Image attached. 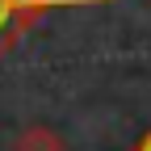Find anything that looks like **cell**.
<instances>
[{
    "mask_svg": "<svg viewBox=\"0 0 151 151\" xmlns=\"http://www.w3.org/2000/svg\"><path fill=\"white\" fill-rule=\"evenodd\" d=\"M76 4H113V0H0V59H4L50 9H76Z\"/></svg>",
    "mask_w": 151,
    "mask_h": 151,
    "instance_id": "1",
    "label": "cell"
},
{
    "mask_svg": "<svg viewBox=\"0 0 151 151\" xmlns=\"http://www.w3.org/2000/svg\"><path fill=\"white\" fill-rule=\"evenodd\" d=\"M13 151H63V139L55 134L50 126H25L21 134H17Z\"/></svg>",
    "mask_w": 151,
    "mask_h": 151,
    "instance_id": "2",
    "label": "cell"
},
{
    "mask_svg": "<svg viewBox=\"0 0 151 151\" xmlns=\"http://www.w3.org/2000/svg\"><path fill=\"white\" fill-rule=\"evenodd\" d=\"M134 151H151V126L139 134V143H134Z\"/></svg>",
    "mask_w": 151,
    "mask_h": 151,
    "instance_id": "3",
    "label": "cell"
}]
</instances>
